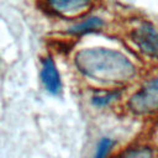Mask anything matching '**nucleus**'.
I'll return each mask as SVG.
<instances>
[{"instance_id":"nucleus-6","label":"nucleus","mask_w":158,"mask_h":158,"mask_svg":"<svg viewBox=\"0 0 158 158\" xmlns=\"http://www.w3.org/2000/svg\"><path fill=\"white\" fill-rule=\"evenodd\" d=\"M117 158H158V148L152 144H135L126 148Z\"/></svg>"},{"instance_id":"nucleus-3","label":"nucleus","mask_w":158,"mask_h":158,"mask_svg":"<svg viewBox=\"0 0 158 158\" xmlns=\"http://www.w3.org/2000/svg\"><path fill=\"white\" fill-rule=\"evenodd\" d=\"M131 40L144 56L158 60V30L153 25L142 22L132 30Z\"/></svg>"},{"instance_id":"nucleus-9","label":"nucleus","mask_w":158,"mask_h":158,"mask_svg":"<svg viewBox=\"0 0 158 158\" xmlns=\"http://www.w3.org/2000/svg\"><path fill=\"white\" fill-rule=\"evenodd\" d=\"M114 146H115V142L111 138H109V137L100 138V141L96 144L95 153H94L93 158H107V156L112 151Z\"/></svg>"},{"instance_id":"nucleus-5","label":"nucleus","mask_w":158,"mask_h":158,"mask_svg":"<svg viewBox=\"0 0 158 158\" xmlns=\"http://www.w3.org/2000/svg\"><path fill=\"white\" fill-rule=\"evenodd\" d=\"M91 0H48L49 6L58 14L73 15L90 5Z\"/></svg>"},{"instance_id":"nucleus-2","label":"nucleus","mask_w":158,"mask_h":158,"mask_svg":"<svg viewBox=\"0 0 158 158\" xmlns=\"http://www.w3.org/2000/svg\"><path fill=\"white\" fill-rule=\"evenodd\" d=\"M127 109L138 117H158V75L146 80L130 96Z\"/></svg>"},{"instance_id":"nucleus-7","label":"nucleus","mask_w":158,"mask_h":158,"mask_svg":"<svg viewBox=\"0 0 158 158\" xmlns=\"http://www.w3.org/2000/svg\"><path fill=\"white\" fill-rule=\"evenodd\" d=\"M104 26V22L100 17H96V16H91L74 26H72L69 28V32L70 33H74V35H84V33H88V32H94V31H98L100 30L101 27Z\"/></svg>"},{"instance_id":"nucleus-4","label":"nucleus","mask_w":158,"mask_h":158,"mask_svg":"<svg viewBox=\"0 0 158 158\" xmlns=\"http://www.w3.org/2000/svg\"><path fill=\"white\" fill-rule=\"evenodd\" d=\"M41 80L46 90L51 94H58L62 88L60 75L51 58H46L42 62L41 68Z\"/></svg>"},{"instance_id":"nucleus-8","label":"nucleus","mask_w":158,"mask_h":158,"mask_svg":"<svg viewBox=\"0 0 158 158\" xmlns=\"http://www.w3.org/2000/svg\"><path fill=\"white\" fill-rule=\"evenodd\" d=\"M121 96V90L114 89V90H106V91H99L91 98V104L96 107H105L117 100Z\"/></svg>"},{"instance_id":"nucleus-1","label":"nucleus","mask_w":158,"mask_h":158,"mask_svg":"<svg viewBox=\"0 0 158 158\" xmlns=\"http://www.w3.org/2000/svg\"><path fill=\"white\" fill-rule=\"evenodd\" d=\"M75 65L85 77L105 84H125L136 75V67L125 54L107 48L80 51Z\"/></svg>"}]
</instances>
